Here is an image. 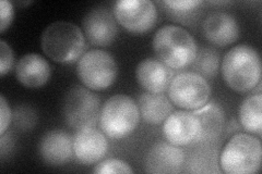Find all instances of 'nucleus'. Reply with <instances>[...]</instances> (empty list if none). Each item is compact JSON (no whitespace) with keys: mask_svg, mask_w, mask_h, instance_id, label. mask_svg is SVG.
I'll list each match as a JSON object with an SVG mask.
<instances>
[{"mask_svg":"<svg viewBox=\"0 0 262 174\" xmlns=\"http://www.w3.org/2000/svg\"><path fill=\"white\" fill-rule=\"evenodd\" d=\"M38 155L46 164L54 167L67 163L73 155V137L61 130L49 131L39 140Z\"/></svg>","mask_w":262,"mask_h":174,"instance_id":"nucleus-16","label":"nucleus"},{"mask_svg":"<svg viewBox=\"0 0 262 174\" xmlns=\"http://www.w3.org/2000/svg\"><path fill=\"white\" fill-rule=\"evenodd\" d=\"M137 104L141 118L151 126H159L164 123L173 111L174 106L166 96L147 92L138 97Z\"/></svg>","mask_w":262,"mask_h":174,"instance_id":"nucleus-19","label":"nucleus"},{"mask_svg":"<svg viewBox=\"0 0 262 174\" xmlns=\"http://www.w3.org/2000/svg\"><path fill=\"white\" fill-rule=\"evenodd\" d=\"M93 173L95 174H113V173H119V174H130L134 173V170L131 169L130 165L116 158H110L104 159L100 162H97L93 169Z\"/></svg>","mask_w":262,"mask_h":174,"instance_id":"nucleus-23","label":"nucleus"},{"mask_svg":"<svg viewBox=\"0 0 262 174\" xmlns=\"http://www.w3.org/2000/svg\"><path fill=\"white\" fill-rule=\"evenodd\" d=\"M238 118L242 127L249 134H262V94L253 92L246 97L239 106Z\"/></svg>","mask_w":262,"mask_h":174,"instance_id":"nucleus-20","label":"nucleus"},{"mask_svg":"<svg viewBox=\"0 0 262 174\" xmlns=\"http://www.w3.org/2000/svg\"><path fill=\"white\" fill-rule=\"evenodd\" d=\"M62 112L67 126L73 130L94 128L100 121L101 101L93 90L75 86L64 97Z\"/></svg>","mask_w":262,"mask_h":174,"instance_id":"nucleus-7","label":"nucleus"},{"mask_svg":"<svg viewBox=\"0 0 262 174\" xmlns=\"http://www.w3.org/2000/svg\"><path fill=\"white\" fill-rule=\"evenodd\" d=\"M140 121L138 104L127 95H114L101 108L100 127L113 139H121L134 133Z\"/></svg>","mask_w":262,"mask_h":174,"instance_id":"nucleus-5","label":"nucleus"},{"mask_svg":"<svg viewBox=\"0 0 262 174\" xmlns=\"http://www.w3.org/2000/svg\"><path fill=\"white\" fill-rule=\"evenodd\" d=\"M0 112H2V120H0V135H4L9 129L11 120H12V112L8 102L4 95L0 96Z\"/></svg>","mask_w":262,"mask_h":174,"instance_id":"nucleus-27","label":"nucleus"},{"mask_svg":"<svg viewBox=\"0 0 262 174\" xmlns=\"http://www.w3.org/2000/svg\"><path fill=\"white\" fill-rule=\"evenodd\" d=\"M85 36L71 22L51 23L40 36V48L49 59L58 64H73L85 53Z\"/></svg>","mask_w":262,"mask_h":174,"instance_id":"nucleus-2","label":"nucleus"},{"mask_svg":"<svg viewBox=\"0 0 262 174\" xmlns=\"http://www.w3.org/2000/svg\"><path fill=\"white\" fill-rule=\"evenodd\" d=\"M171 104L182 110L193 111L208 104L211 87L208 81L195 72L179 73L167 88Z\"/></svg>","mask_w":262,"mask_h":174,"instance_id":"nucleus-8","label":"nucleus"},{"mask_svg":"<svg viewBox=\"0 0 262 174\" xmlns=\"http://www.w3.org/2000/svg\"><path fill=\"white\" fill-rule=\"evenodd\" d=\"M152 47L158 59L171 70L189 67L198 53L194 37L184 28L173 24L158 30L153 36Z\"/></svg>","mask_w":262,"mask_h":174,"instance_id":"nucleus-3","label":"nucleus"},{"mask_svg":"<svg viewBox=\"0 0 262 174\" xmlns=\"http://www.w3.org/2000/svg\"><path fill=\"white\" fill-rule=\"evenodd\" d=\"M260 139L248 133L235 134L220 155V165L227 174H255L261 168Z\"/></svg>","mask_w":262,"mask_h":174,"instance_id":"nucleus-4","label":"nucleus"},{"mask_svg":"<svg viewBox=\"0 0 262 174\" xmlns=\"http://www.w3.org/2000/svg\"><path fill=\"white\" fill-rule=\"evenodd\" d=\"M14 16V9L12 3L8 0L0 2V32L4 33L11 26Z\"/></svg>","mask_w":262,"mask_h":174,"instance_id":"nucleus-26","label":"nucleus"},{"mask_svg":"<svg viewBox=\"0 0 262 174\" xmlns=\"http://www.w3.org/2000/svg\"><path fill=\"white\" fill-rule=\"evenodd\" d=\"M13 148V139L11 138L10 133H6L2 135L0 139V154H2V158L4 159L6 156L10 154V151Z\"/></svg>","mask_w":262,"mask_h":174,"instance_id":"nucleus-28","label":"nucleus"},{"mask_svg":"<svg viewBox=\"0 0 262 174\" xmlns=\"http://www.w3.org/2000/svg\"><path fill=\"white\" fill-rule=\"evenodd\" d=\"M52 76L51 65L37 54L24 55L15 65V77L21 85L36 89L44 86Z\"/></svg>","mask_w":262,"mask_h":174,"instance_id":"nucleus-17","label":"nucleus"},{"mask_svg":"<svg viewBox=\"0 0 262 174\" xmlns=\"http://www.w3.org/2000/svg\"><path fill=\"white\" fill-rule=\"evenodd\" d=\"M117 23L133 34H144L158 21L157 6L151 0H119L114 6Z\"/></svg>","mask_w":262,"mask_h":174,"instance_id":"nucleus-9","label":"nucleus"},{"mask_svg":"<svg viewBox=\"0 0 262 174\" xmlns=\"http://www.w3.org/2000/svg\"><path fill=\"white\" fill-rule=\"evenodd\" d=\"M198 122V135L194 143H210L215 140L224 128V111L219 104L211 102L191 111Z\"/></svg>","mask_w":262,"mask_h":174,"instance_id":"nucleus-18","label":"nucleus"},{"mask_svg":"<svg viewBox=\"0 0 262 174\" xmlns=\"http://www.w3.org/2000/svg\"><path fill=\"white\" fill-rule=\"evenodd\" d=\"M80 81L95 92L110 88L118 76V65L114 57L101 49H92L80 58L77 67Z\"/></svg>","mask_w":262,"mask_h":174,"instance_id":"nucleus-6","label":"nucleus"},{"mask_svg":"<svg viewBox=\"0 0 262 174\" xmlns=\"http://www.w3.org/2000/svg\"><path fill=\"white\" fill-rule=\"evenodd\" d=\"M14 122L16 127L28 130L36 124V114L30 108L21 107L14 112Z\"/></svg>","mask_w":262,"mask_h":174,"instance_id":"nucleus-25","label":"nucleus"},{"mask_svg":"<svg viewBox=\"0 0 262 174\" xmlns=\"http://www.w3.org/2000/svg\"><path fill=\"white\" fill-rule=\"evenodd\" d=\"M173 78V70L158 58H145L139 62L136 69L138 84L151 94H163L166 92Z\"/></svg>","mask_w":262,"mask_h":174,"instance_id":"nucleus-14","label":"nucleus"},{"mask_svg":"<svg viewBox=\"0 0 262 174\" xmlns=\"http://www.w3.org/2000/svg\"><path fill=\"white\" fill-rule=\"evenodd\" d=\"M202 32L211 44L226 47L238 39L241 29L238 22L232 14L224 11H214L204 19Z\"/></svg>","mask_w":262,"mask_h":174,"instance_id":"nucleus-13","label":"nucleus"},{"mask_svg":"<svg viewBox=\"0 0 262 174\" xmlns=\"http://www.w3.org/2000/svg\"><path fill=\"white\" fill-rule=\"evenodd\" d=\"M195 73L204 79L214 78L220 68V55L212 48H202L196 53L195 59L191 64Z\"/></svg>","mask_w":262,"mask_h":174,"instance_id":"nucleus-21","label":"nucleus"},{"mask_svg":"<svg viewBox=\"0 0 262 174\" xmlns=\"http://www.w3.org/2000/svg\"><path fill=\"white\" fill-rule=\"evenodd\" d=\"M185 154L178 146L166 142L154 144L144 161L145 172L154 174H174L182 171Z\"/></svg>","mask_w":262,"mask_h":174,"instance_id":"nucleus-12","label":"nucleus"},{"mask_svg":"<svg viewBox=\"0 0 262 174\" xmlns=\"http://www.w3.org/2000/svg\"><path fill=\"white\" fill-rule=\"evenodd\" d=\"M108 153V140L103 132L85 128L73 135V155L82 164H96Z\"/></svg>","mask_w":262,"mask_h":174,"instance_id":"nucleus-11","label":"nucleus"},{"mask_svg":"<svg viewBox=\"0 0 262 174\" xmlns=\"http://www.w3.org/2000/svg\"><path fill=\"white\" fill-rule=\"evenodd\" d=\"M221 73L226 85L236 93L255 90L261 81V59L256 48L237 45L225 54Z\"/></svg>","mask_w":262,"mask_h":174,"instance_id":"nucleus-1","label":"nucleus"},{"mask_svg":"<svg viewBox=\"0 0 262 174\" xmlns=\"http://www.w3.org/2000/svg\"><path fill=\"white\" fill-rule=\"evenodd\" d=\"M161 6H163L170 16L174 18H184L186 16L193 15V13L199 9V7L203 5V2L200 0H166V2H161Z\"/></svg>","mask_w":262,"mask_h":174,"instance_id":"nucleus-22","label":"nucleus"},{"mask_svg":"<svg viewBox=\"0 0 262 174\" xmlns=\"http://www.w3.org/2000/svg\"><path fill=\"white\" fill-rule=\"evenodd\" d=\"M14 64V54L9 44L5 40H0V74L6 76L9 73Z\"/></svg>","mask_w":262,"mask_h":174,"instance_id":"nucleus-24","label":"nucleus"},{"mask_svg":"<svg viewBox=\"0 0 262 174\" xmlns=\"http://www.w3.org/2000/svg\"><path fill=\"white\" fill-rule=\"evenodd\" d=\"M198 130V122L193 113L187 110L171 112L163 123L164 138L178 147L194 143Z\"/></svg>","mask_w":262,"mask_h":174,"instance_id":"nucleus-15","label":"nucleus"},{"mask_svg":"<svg viewBox=\"0 0 262 174\" xmlns=\"http://www.w3.org/2000/svg\"><path fill=\"white\" fill-rule=\"evenodd\" d=\"M82 32L91 45L110 46L118 35L117 21L107 8L96 7L84 15L82 20Z\"/></svg>","mask_w":262,"mask_h":174,"instance_id":"nucleus-10","label":"nucleus"}]
</instances>
